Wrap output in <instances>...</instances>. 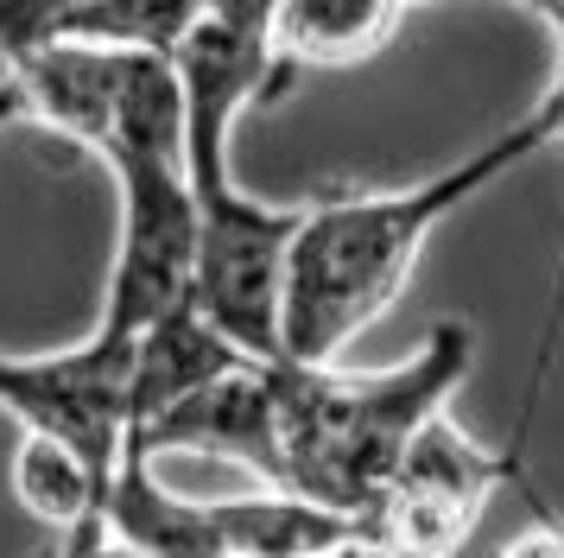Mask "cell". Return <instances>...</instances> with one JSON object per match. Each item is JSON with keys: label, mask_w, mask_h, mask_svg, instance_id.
<instances>
[{"label": "cell", "mask_w": 564, "mask_h": 558, "mask_svg": "<svg viewBox=\"0 0 564 558\" xmlns=\"http://www.w3.org/2000/svg\"><path fill=\"white\" fill-rule=\"evenodd\" d=\"M545 147L539 115H520L508 133L463 152L457 165L400 184V191H336L305 203L299 235L285 248L280 299V362L330 368L368 324H381L406 292L419 254L469 197Z\"/></svg>", "instance_id": "obj_1"}, {"label": "cell", "mask_w": 564, "mask_h": 558, "mask_svg": "<svg viewBox=\"0 0 564 558\" xmlns=\"http://www.w3.org/2000/svg\"><path fill=\"white\" fill-rule=\"evenodd\" d=\"M476 368V330L463 318L425 330V343L375 375L273 362L280 394V489L361 521L406 463L419 431L451 412V394Z\"/></svg>", "instance_id": "obj_2"}, {"label": "cell", "mask_w": 564, "mask_h": 558, "mask_svg": "<svg viewBox=\"0 0 564 558\" xmlns=\"http://www.w3.org/2000/svg\"><path fill=\"white\" fill-rule=\"evenodd\" d=\"M108 178L121 223L96 330L115 343H140L197 292V197L184 172V140H128L108 152Z\"/></svg>", "instance_id": "obj_3"}, {"label": "cell", "mask_w": 564, "mask_h": 558, "mask_svg": "<svg viewBox=\"0 0 564 558\" xmlns=\"http://www.w3.org/2000/svg\"><path fill=\"white\" fill-rule=\"evenodd\" d=\"M520 482H527V457L508 444L488 451L444 412L419 431V444L393 470L381 502L361 514V539L381 558H457L482 507Z\"/></svg>", "instance_id": "obj_4"}, {"label": "cell", "mask_w": 564, "mask_h": 558, "mask_svg": "<svg viewBox=\"0 0 564 558\" xmlns=\"http://www.w3.org/2000/svg\"><path fill=\"white\" fill-rule=\"evenodd\" d=\"M128 368L133 343H115L102 330L45 355L0 350V412H13L39 438L70 444L108 482L128 438Z\"/></svg>", "instance_id": "obj_5"}, {"label": "cell", "mask_w": 564, "mask_h": 558, "mask_svg": "<svg viewBox=\"0 0 564 558\" xmlns=\"http://www.w3.org/2000/svg\"><path fill=\"white\" fill-rule=\"evenodd\" d=\"M121 444L159 451H209L254 470L267 489H280V394H273V362H241L235 375L209 380L204 394L178 400L165 419L133 431Z\"/></svg>", "instance_id": "obj_6"}, {"label": "cell", "mask_w": 564, "mask_h": 558, "mask_svg": "<svg viewBox=\"0 0 564 558\" xmlns=\"http://www.w3.org/2000/svg\"><path fill=\"white\" fill-rule=\"evenodd\" d=\"M197 20V0H7L0 57L26 51H172Z\"/></svg>", "instance_id": "obj_7"}, {"label": "cell", "mask_w": 564, "mask_h": 558, "mask_svg": "<svg viewBox=\"0 0 564 558\" xmlns=\"http://www.w3.org/2000/svg\"><path fill=\"white\" fill-rule=\"evenodd\" d=\"M133 57L140 51H26L7 57V83L20 89L26 121H45L64 147L102 159L121 121Z\"/></svg>", "instance_id": "obj_8"}, {"label": "cell", "mask_w": 564, "mask_h": 558, "mask_svg": "<svg viewBox=\"0 0 564 558\" xmlns=\"http://www.w3.org/2000/svg\"><path fill=\"white\" fill-rule=\"evenodd\" d=\"M241 362H254V355L235 350V343L209 324L197 304H184V311H172V318H159V324L133 343V368H128V438H133V431H147L153 419H165L178 400L204 394L209 380L235 375Z\"/></svg>", "instance_id": "obj_9"}, {"label": "cell", "mask_w": 564, "mask_h": 558, "mask_svg": "<svg viewBox=\"0 0 564 558\" xmlns=\"http://www.w3.org/2000/svg\"><path fill=\"white\" fill-rule=\"evenodd\" d=\"M102 533L140 558H229L209 502H184L153 476V457L140 444H121V463L108 476Z\"/></svg>", "instance_id": "obj_10"}, {"label": "cell", "mask_w": 564, "mask_h": 558, "mask_svg": "<svg viewBox=\"0 0 564 558\" xmlns=\"http://www.w3.org/2000/svg\"><path fill=\"white\" fill-rule=\"evenodd\" d=\"M406 25V7L393 0H292L273 7V76L280 89L292 71H343L393 45Z\"/></svg>", "instance_id": "obj_11"}, {"label": "cell", "mask_w": 564, "mask_h": 558, "mask_svg": "<svg viewBox=\"0 0 564 558\" xmlns=\"http://www.w3.org/2000/svg\"><path fill=\"white\" fill-rule=\"evenodd\" d=\"M216 533L229 558H343V552H368L361 521H343L330 507L299 502L285 489L267 495H241V502H209Z\"/></svg>", "instance_id": "obj_12"}, {"label": "cell", "mask_w": 564, "mask_h": 558, "mask_svg": "<svg viewBox=\"0 0 564 558\" xmlns=\"http://www.w3.org/2000/svg\"><path fill=\"white\" fill-rule=\"evenodd\" d=\"M13 495H20L26 514H39L57 539H77V533L102 527L108 482L96 476L70 444L26 431V438H20V451H13Z\"/></svg>", "instance_id": "obj_13"}, {"label": "cell", "mask_w": 564, "mask_h": 558, "mask_svg": "<svg viewBox=\"0 0 564 558\" xmlns=\"http://www.w3.org/2000/svg\"><path fill=\"white\" fill-rule=\"evenodd\" d=\"M57 558H140V552L115 546V539L96 527V533H77V539H57Z\"/></svg>", "instance_id": "obj_14"}, {"label": "cell", "mask_w": 564, "mask_h": 558, "mask_svg": "<svg viewBox=\"0 0 564 558\" xmlns=\"http://www.w3.org/2000/svg\"><path fill=\"white\" fill-rule=\"evenodd\" d=\"M533 20L558 39V76H552V89H564V7H533Z\"/></svg>", "instance_id": "obj_15"}, {"label": "cell", "mask_w": 564, "mask_h": 558, "mask_svg": "<svg viewBox=\"0 0 564 558\" xmlns=\"http://www.w3.org/2000/svg\"><path fill=\"white\" fill-rule=\"evenodd\" d=\"M13 121H26V108H20V89H13V83L0 76V133H7Z\"/></svg>", "instance_id": "obj_16"}, {"label": "cell", "mask_w": 564, "mask_h": 558, "mask_svg": "<svg viewBox=\"0 0 564 558\" xmlns=\"http://www.w3.org/2000/svg\"><path fill=\"white\" fill-rule=\"evenodd\" d=\"M558 552H564V521H558Z\"/></svg>", "instance_id": "obj_17"}, {"label": "cell", "mask_w": 564, "mask_h": 558, "mask_svg": "<svg viewBox=\"0 0 564 558\" xmlns=\"http://www.w3.org/2000/svg\"><path fill=\"white\" fill-rule=\"evenodd\" d=\"M343 558H368V552H343Z\"/></svg>", "instance_id": "obj_18"}]
</instances>
